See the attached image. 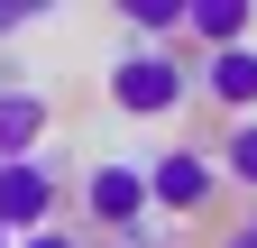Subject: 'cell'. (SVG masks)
I'll return each mask as SVG.
<instances>
[{"mask_svg": "<svg viewBox=\"0 0 257 248\" xmlns=\"http://www.w3.org/2000/svg\"><path fill=\"white\" fill-rule=\"evenodd\" d=\"M83 202H92V221L101 230H119V248H138V221L156 211V193H147V166H119V157H101L83 175Z\"/></svg>", "mask_w": 257, "mask_h": 248, "instance_id": "cell-2", "label": "cell"}, {"mask_svg": "<svg viewBox=\"0 0 257 248\" xmlns=\"http://www.w3.org/2000/svg\"><path fill=\"white\" fill-rule=\"evenodd\" d=\"M0 230H10V239L55 230V175L37 157H28V166H0Z\"/></svg>", "mask_w": 257, "mask_h": 248, "instance_id": "cell-3", "label": "cell"}, {"mask_svg": "<svg viewBox=\"0 0 257 248\" xmlns=\"http://www.w3.org/2000/svg\"><path fill=\"white\" fill-rule=\"evenodd\" d=\"M220 248H257V211H248V221H230V230H220Z\"/></svg>", "mask_w": 257, "mask_h": 248, "instance_id": "cell-10", "label": "cell"}, {"mask_svg": "<svg viewBox=\"0 0 257 248\" xmlns=\"http://www.w3.org/2000/svg\"><path fill=\"white\" fill-rule=\"evenodd\" d=\"M220 166H230V184H248V193H257V119H239V129L220 138Z\"/></svg>", "mask_w": 257, "mask_h": 248, "instance_id": "cell-9", "label": "cell"}, {"mask_svg": "<svg viewBox=\"0 0 257 248\" xmlns=\"http://www.w3.org/2000/svg\"><path fill=\"white\" fill-rule=\"evenodd\" d=\"M0 248H19V239H10V230H0Z\"/></svg>", "mask_w": 257, "mask_h": 248, "instance_id": "cell-13", "label": "cell"}, {"mask_svg": "<svg viewBox=\"0 0 257 248\" xmlns=\"http://www.w3.org/2000/svg\"><path fill=\"white\" fill-rule=\"evenodd\" d=\"M10 28H28V10H0V37H10Z\"/></svg>", "mask_w": 257, "mask_h": 248, "instance_id": "cell-12", "label": "cell"}, {"mask_svg": "<svg viewBox=\"0 0 257 248\" xmlns=\"http://www.w3.org/2000/svg\"><path fill=\"white\" fill-rule=\"evenodd\" d=\"M19 248H83L74 230H37V239H19Z\"/></svg>", "mask_w": 257, "mask_h": 248, "instance_id": "cell-11", "label": "cell"}, {"mask_svg": "<svg viewBox=\"0 0 257 248\" xmlns=\"http://www.w3.org/2000/svg\"><path fill=\"white\" fill-rule=\"evenodd\" d=\"M184 10H193V0H128V28H138V37H175V28H184Z\"/></svg>", "mask_w": 257, "mask_h": 248, "instance_id": "cell-8", "label": "cell"}, {"mask_svg": "<svg viewBox=\"0 0 257 248\" xmlns=\"http://www.w3.org/2000/svg\"><path fill=\"white\" fill-rule=\"evenodd\" d=\"M147 193H156V211H202L211 202V157H193V147L147 157Z\"/></svg>", "mask_w": 257, "mask_h": 248, "instance_id": "cell-4", "label": "cell"}, {"mask_svg": "<svg viewBox=\"0 0 257 248\" xmlns=\"http://www.w3.org/2000/svg\"><path fill=\"white\" fill-rule=\"evenodd\" d=\"M46 92H28V83H0V166H28L37 157V138H46Z\"/></svg>", "mask_w": 257, "mask_h": 248, "instance_id": "cell-5", "label": "cell"}, {"mask_svg": "<svg viewBox=\"0 0 257 248\" xmlns=\"http://www.w3.org/2000/svg\"><path fill=\"white\" fill-rule=\"evenodd\" d=\"M193 83H202V65H184L175 46H128L110 65V110L119 119H175L193 101Z\"/></svg>", "mask_w": 257, "mask_h": 248, "instance_id": "cell-1", "label": "cell"}, {"mask_svg": "<svg viewBox=\"0 0 257 248\" xmlns=\"http://www.w3.org/2000/svg\"><path fill=\"white\" fill-rule=\"evenodd\" d=\"M184 37H202L211 55L220 46H248V0H193V10H184Z\"/></svg>", "mask_w": 257, "mask_h": 248, "instance_id": "cell-7", "label": "cell"}, {"mask_svg": "<svg viewBox=\"0 0 257 248\" xmlns=\"http://www.w3.org/2000/svg\"><path fill=\"white\" fill-rule=\"evenodd\" d=\"M202 92H211L220 110L257 119V46H220V55H202Z\"/></svg>", "mask_w": 257, "mask_h": 248, "instance_id": "cell-6", "label": "cell"}]
</instances>
